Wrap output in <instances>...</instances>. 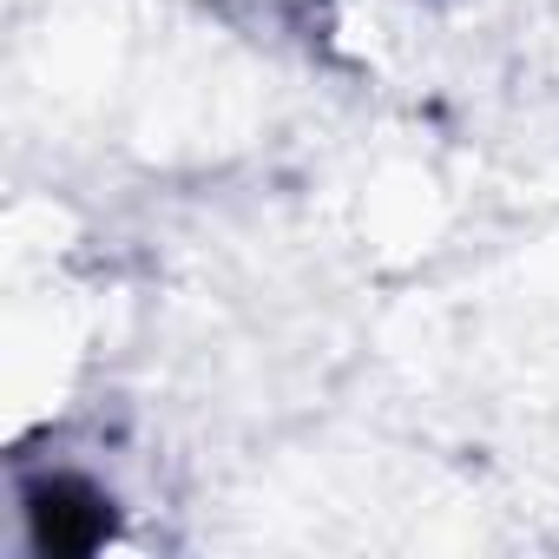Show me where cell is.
I'll use <instances>...</instances> for the list:
<instances>
[{"label": "cell", "mask_w": 559, "mask_h": 559, "mask_svg": "<svg viewBox=\"0 0 559 559\" xmlns=\"http://www.w3.org/2000/svg\"><path fill=\"white\" fill-rule=\"evenodd\" d=\"M21 526L27 546L47 559H93L119 539V500L99 474L73 467V461H47V467H21Z\"/></svg>", "instance_id": "6da1fadb"}]
</instances>
